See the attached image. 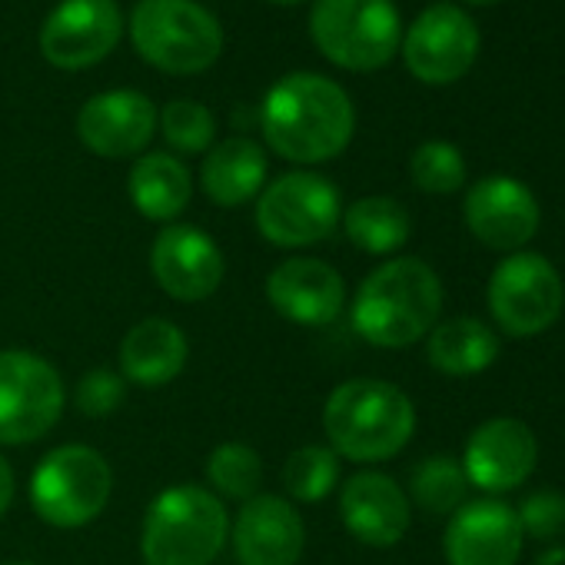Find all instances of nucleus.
<instances>
[{
  "mask_svg": "<svg viewBox=\"0 0 565 565\" xmlns=\"http://www.w3.org/2000/svg\"><path fill=\"white\" fill-rule=\"evenodd\" d=\"M259 127L282 160L323 163L350 147L356 110L337 81L320 74H290L266 90Z\"/></svg>",
  "mask_w": 565,
  "mask_h": 565,
  "instance_id": "obj_1",
  "label": "nucleus"
},
{
  "mask_svg": "<svg viewBox=\"0 0 565 565\" xmlns=\"http://www.w3.org/2000/svg\"><path fill=\"white\" fill-rule=\"evenodd\" d=\"M443 313V282L419 256H396L376 266L353 297V330L380 347L403 350L433 333Z\"/></svg>",
  "mask_w": 565,
  "mask_h": 565,
  "instance_id": "obj_2",
  "label": "nucleus"
},
{
  "mask_svg": "<svg viewBox=\"0 0 565 565\" xmlns=\"http://www.w3.org/2000/svg\"><path fill=\"white\" fill-rule=\"evenodd\" d=\"M330 449L350 462H386L416 433L413 399L386 380L340 383L323 406Z\"/></svg>",
  "mask_w": 565,
  "mask_h": 565,
  "instance_id": "obj_3",
  "label": "nucleus"
},
{
  "mask_svg": "<svg viewBox=\"0 0 565 565\" xmlns=\"http://www.w3.org/2000/svg\"><path fill=\"white\" fill-rule=\"evenodd\" d=\"M230 539V515L203 486L163 489L143 515L140 555L147 565H213Z\"/></svg>",
  "mask_w": 565,
  "mask_h": 565,
  "instance_id": "obj_4",
  "label": "nucleus"
},
{
  "mask_svg": "<svg viewBox=\"0 0 565 565\" xmlns=\"http://www.w3.org/2000/svg\"><path fill=\"white\" fill-rule=\"evenodd\" d=\"M130 38L137 54L167 74H200L223 51L220 21L196 0H140Z\"/></svg>",
  "mask_w": 565,
  "mask_h": 565,
  "instance_id": "obj_5",
  "label": "nucleus"
},
{
  "mask_svg": "<svg viewBox=\"0 0 565 565\" xmlns=\"http://www.w3.org/2000/svg\"><path fill=\"white\" fill-rule=\"evenodd\" d=\"M114 492L110 462L84 443L51 449L31 476V505L54 529H81L94 522Z\"/></svg>",
  "mask_w": 565,
  "mask_h": 565,
  "instance_id": "obj_6",
  "label": "nucleus"
},
{
  "mask_svg": "<svg viewBox=\"0 0 565 565\" xmlns=\"http://www.w3.org/2000/svg\"><path fill=\"white\" fill-rule=\"evenodd\" d=\"M310 34L320 54L347 71H380L403 44L393 0H317Z\"/></svg>",
  "mask_w": 565,
  "mask_h": 565,
  "instance_id": "obj_7",
  "label": "nucleus"
},
{
  "mask_svg": "<svg viewBox=\"0 0 565 565\" xmlns=\"http://www.w3.org/2000/svg\"><path fill=\"white\" fill-rule=\"evenodd\" d=\"M343 220V200L333 180L294 170L276 177L256 196V230L279 249L317 246L337 233Z\"/></svg>",
  "mask_w": 565,
  "mask_h": 565,
  "instance_id": "obj_8",
  "label": "nucleus"
},
{
  "mask_svg": "<svg viewBox=\"0 0 565 565\" xmlns=\"http://www.w3.org/2000/svg\"><path fill=\"white\" fill-rule=\"evenodd\" d=\"M489 317L515 340L552 330L562 317L565 287L558 269L542 253H509L489 276Z\"/></svg>",
  "mask_w": 565,
  "mask_h": 565,
  "instance_id": "obj_9",
  "label": "nucleus"
},
{
  "mask_svg": "<svg viewBox=\"0 0 565 565\" xmlns=\"http://www.w3.org/2000/svg\"><path fill=\"white\" fill-rule=\"evenodd\" d=\"M64 380L38 353L0 350V446L44 439L64 416Z\"/></svg>",
  "mask_w": 565,
  "mask_h": 565,
  "instance_id": "obj_10",
  "label": "nucleus"
},
{
  "mask_svg": "<svg viewBox=\"0 0 565 565\" xmlns=\"http://www.w3.org/2000/svg\"><path fill=\"white\" fill-rule=\"evenodd\" d=\"M476 57H479V28L456 4L426 8L413 21L403 41V61L409 74L433 87L456 84L459 77H466Z\"/></svg>",
  "mask_w": 565,
  "mask_h": 565,
  "instance_id": "obj_11",
  "label": "nucleus"
},
{
  "mask_svg": "<svg viewBox=\"0 0 565 565\" xmlns=\"http://www.w3.org/2000/svg\"><path fill=\"white\" fill-rule=\"evenodd\" d=\"M150 273L170 300L203 303L220 290L226 259L216 239L200 226L170 223L150 246Z\"/></svg>",
  "mask_w": 565,
  "mask_h": 565,
  "instance_id": "obj_12",
  "label": "nucleus"
},
{
  "mask_svg": "<svg viewBox=\"0 0 565 565\" xmlns=\"http://www.w3.org/2000/svg\"><path fill=\"white\" fill-rule=\"evenodd\" d=\"M124 31L117 0H64L41 31L44 57L61 71H81L104 61Z\"/></svg>",
  "mask_w": 565,
  "mask_h": 565,
  "instance_id": "obj_13",
  "label": "nucleus"
},
{
  "mask_svg": "<svg viewBox=\"0 0 565 565\" xmlns=\"http://www.w3.org/2000/svg\"><path fill=\"white\" fill-rule=\"evenodd\" d=\"M539 462V443L522 419L495 416L472 429L462 452V472L469 486L499 495L522 486Z\"/></svg>",
  "mask_w": 565,
  "mask_h": 565,
  "instance_id": "obj_14",
  "label": "nucleus"
},
{
  "mask_svg": "<svg viewBox=\"0 0 565 565\" xmlns=\"http://www.w3.org/2000/svg\"><path fill=\"white\" fill-rule=\"evenodd\" d=\"M266 300L282 320L317 330L340 320L347 307V282L330 263L294 256L266 276Z\"/></svg>",
  "mask_w": 565,
  "mask_h": 565,
  "instance_id": "obj_15",
  "label": "nucleus"
},
{
  "mask_svg": "<svg viewBox=\"0 0 565 565\" xmlns=\"http://www.w3.org/2000/svg\"><path fill=\"white\" fill-rule=\"evenodd\" d=\"M462 216L469 233L499 253H519L539 230V203L532 190L512 177H482L469 186Z\"/></svg>",
  "mask_w": 565,
  "mask_h": 565,
  "instance_id": "obj_16",
  "label": "nucleus"
},
{
  "mask_svg": "<svg viewBox=\"0 0 565 565\" xmlns=\"http://www.w3.org/2000/svg\"><path fill=\"white\" fill-rule=\"evenodd\" d=\"M443 552L449 565H515L522 555V525L509 502L476 499L449 515Z\"/></svg>",
  "mask_w": 565,
  "mask_h": 565,
  "instance_id": "obj_17",
  "label": "nucleus"
},
{
  "mask_svg": "<svg viewBox=\"0 0 565 565\" xmlns=\"http://www.w3.org/2000/svg\"><path fill=\"white\" fill-rule=\"evenodd\" d=\"M239 565H297L307 545V525L290 499L253 495L230 525Z\"/></svg>",
  "mask_w": 565,
  "mask_h": 565,
  "instance_id": "obj_18",
  "label": "nucleus"
},
{
  "mask_svg": "<svg viewBox=\"0 0 565 565\" xmlns=\"http://www.w3.org/2000/svg\"><path fill=\"white\" fill-rule=\"evenodd\" d=\"M157 107L137 90H107L77 114V137L97 157H137L157 134Z\"/></svg>",
  "mask_w": 565,
  "mask_h": 565,
  "instance_id": "obj_19",
  "label": "nucleus"
},
{
  "mask_svg": "<svg viewBox=\"0 0 565 565\" xmlns=\"http://www.w3.org/2000/svg\"><path fill=\"white\" fill-rule=\"evenodd\" d=\"M340 519L356 542L390 548L409 532L413 505L403 486L386 472H356L350 482H343Z\"/></svg>",
  "mask_w": 565,
  "mask_h": 565,
  "instance_id": "obj_20",
  "label": "nucleus"
},
{
  "mask_svg": "<svg viewBox=\"0 0 565 565\" xmlns=\"http://www.w3.org/2000/svg\"><path fill=\"white\" fill-rule=\"evenodd\" d=\"M190 360V343L183 330L163 317L140 320L127 330L120 343V376L127 383L157 390L173 383Z\"/></svg>",
  "mask_w": 565,
  "mask_h": 565,
  "instance_id": "obj_21",
  "label": "nucleus"
},
{
  "mask_svg": "<svg viewBox=\"0 0 565 565\" xmlns=\"http://www.w3.org/2000/svg\"><path fill=\"white\" fill-rule=\"evenodd\" d=\"M203 193L216 206H243L266 186V153L249 137H230L206 150L200 170Z\"/></svg>",
  "mask_w": 565,
  "mask_h": 565,
  "instance_id": "obj_22",
  "label": "nucleus"
},
{
  "mask_svg": "<svg viewBox=\"0 0 565 565\" xmlns=\"http://www.w3.org/2000/svg\"><path fill=\"white\" fill-rule=\"evenodd\" d=\"M499 337L476 317H456L436 323L426 340V360L443 376H476L499 360Z\"/></svg>",
  "mask_w": 565,
  "mask_h": 565,
  "instance_id": "obj_23",
  "label": "nucleus"
},
{
  "mask_svg": "<svg viewBox=\"0 0 565 565\" xmlns=\"http://www.w3.org/2000/svg\"><path fill=\"white\" fill-rule=\"evenodd\" d=\"M130 203L153 223H170L177 220L190 196H193V180L190 170L173 157V153H147L134 163L127 177Z\"/></svg>",
  "mask_w": 565,
  "mask_h": 565,
  "instance_id": "obj_24",
  "label": "nucleus"
},
{
  "mask_svg": "<svg viewBox=\"0 0 565 565\" xmlns=\"http://www.w3.org/2000/svg\"><path fill=\"white\" fill-rule=\"evenodd\" d=\"M343 230L356 249H363L370 256H390L406 246L413 223L399 200L363 196V200L350 203V210L343 213Z\"/></svg>",
  "mask_w": 565,
  "mask_h": 565,
  "instance_id": "obj_25",
  "label": "nucleus"
},
{
  "mask_svg": "<svg viewBox=\"0 0 565 565\" xmlns=\"http://www.w3.org/2000/svg\"><path fill=\"white\" fill-rule=\"evenodd\" d=\"M409 492L416 505L429 515H452L459 505H466L469 479L462 472V462H456L452 456H429L413 469Z\"/></svg>",
  "mask_w": 565,
  "mask_h": 565,
  "instance_id": "obj_26",
  "label": "nucleus"
},
{
  "mask_svg": "<svg viewBox=\"0 0 565 565\" xmlns=\"http://www.w3.org/2000/svg\"><path fill=\"white\" fill-rule=\"evenodd\" d=\"M206 482L213 486L210 492H220L226 499H253L263 482L259 452L246 443H220L206 459Z\"/></svg>",
  "mask_w": 565,
  "mask_h": 565,
  "instance_id": "obj_27",
  "label": "nucleus"
},
{
  "mask_svg": "<svg viewBox=\"0 0 565 565\" xmlns=\"http://www.w3.org/2000/svg\"><path fill=\"white\" fill-rule=\"evenodd\" d=\"M340 482V456L330 446H303L282 466V486L297 502H323Z\"/></svg>",
  "mask_w": 565,
  "mask_h": 565,
  "instance_id": "obj_28",
  "label": "nucleus"
},
{
  "mask_svg": "<svg viewBox=\"0 0 565 565\" xmlns=\"http://www.w3.org/2000/svg\"><path fill=\"white\" fill-rule=\"evenodd\" d=\"M409 177L423 193L449 196V193L462 190V183H466V157L459 153L456 143L426 140L423 147H416V153L409 160Z\"/></svg>",
  "mask_w": 565,
  "mask_h": 565,
  "instance_id": "obj_29",
  "label": "nucleus"
},
{
  "mask_svg": "<svg viewBox=\"0 0 565 565\" xmlns=\"http://www.w3.org/2000/svg\"><path fill=\"white\" fill-rule=\"evenodd\" d=\"M157 124L163 127V137L173 150L180 153H203L213 147L216 137V120L213 114L196 104V100H173L163 107V114L157 117Z\"/></svg>",
  "mask_w": 565,
  "mask_h": 565,
  "instance_id": "obj_30",
  "label": "nucleus"
},
{
  "mask_svg": "<svg viewBox=\"0 0 565 565\" xmlns=\"http://www.w3.org/2000/svg\"><path fill=\"white\" fill-rule=\"evenodd\" d=\"M74 403L84 416L104 419L110 413H117L127 403V380L114 370H90L74 393Z\"/></svg>",
  "mask_w": 565,
  "mask_h": 565,
  "instance_id": "obj_31",
  "label": "nucleus"
},
{
  "mask_svg": "<svg viewBox=\"0 0 565 565\" xmlns=\"http://www.w3.org/2000/svg\"><path fill=\"white\" fill-rule=\"evenodd\" d=\"M515 515H519L522 535L555 539V535L565 532V495L555 492V489H539V492L522 499Z\"/></svg>",
  "mask_w": 565,
  "mask_h": 565,
  "instance_id": "obj_32",
  "label": "nucleus"
},
{
  "mask_svg": "<svg viewBox=\"0 0 565 565\" xmlns=\"http://www.w3.org/2000/svg\"><path fill=\"white\" fill-rule=\"evenodd\" d=\"M11 502H14V469L4 456H0V519L8 515Z\"/></svg>",
  "mask_w": 565,
  "mask_h": 565,
  "instance_id": "obj_33",
  "label": "nucleus"
},
{
  "mask_svg": "<svg viewBox=\"0 0 565 565\" xmlns=\"http://www.w3.org/2000/svg\"><path fill=\"white\" fill-rule=\"evenodd\" d=\"M535 565H565V545H558V548H548V552H542Z\"/></svg>",
  "mask_w": 565,
  "mask_h": 565,
  "instance_id": "obj_34",
  "label": "nucleus"
},
{
  "mask_svg": "<svg viewBox=\"0 0 565 565\" xmlns=\"http://www.w3.org/2000/svg\"><path fill=\"white\" fill-rule=\"evenodd\" d=\"M466 4H472V8H492V4H499V0H466Z\"/></svg>",
  "mask_w": 565,
  "mask_h": 565,
  "instance_id": "obj_35",
  "label": "nucleus"
},
{
  "mask_svg": "<svg viewBox=\"0 0 565 565\" xmlns=\"http://www.w3.org/2000/svg\"><path fill=\"white\" fill-rule=\"evenodd\" d=\"M276 4H300V0H276Z\"/></svg>",
  "mask_w": 565,
  "mask_h": 565,
  "instance_id": "obj_36",
  "label": "nucleus"
},
{
  "mask_svg": "<svg viewBox=\"0 0 565 565\" xmlns=\"http://www.w3.org/2000/svg\"><path fill=\"white\" fill-rule=\"evenodd\" d=\"M4 565H31V562H4Z\"/></svg>",
  "mask_w": 565,
  "mask_h": 565,
  "instance_id": "obj_37",
  "label": "nucleus"
}]
</instances>
